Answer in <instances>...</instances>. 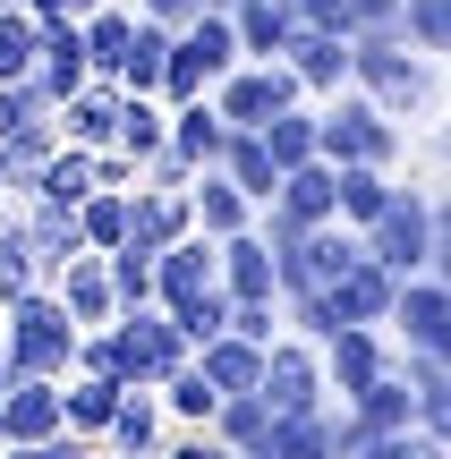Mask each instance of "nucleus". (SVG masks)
I'll list each match as a JSON object with an SVG mask.
<instances>
[{
	"label": "nucleus",
	"mask_w": 451,
	"mask_h": 459,
	"mask_svg": "<svg viewBox=\"0 0 451 459\" xmlns=\"http://www.w3.org/2000/svg\"><path fill=\"white\" fill-rule=\"evenodd\" d=\"M34 43H43V26H34L26 9H0V85L34 77Z\"/></svg>",
	"instance_id": "obj_34"
},
{
	"label": "nucleus",
	"mask_w": 451,
	"mask_h": 459,
	"mask_svg": "<svg viewBox=\"0 0 451 459\" xmlns=\"http://www.w3.org/2000/svg\"><path fill=\"white\" fill-rule=\"evenodd\" d=\"M282 9H299V0H282Z\"/></svg>",
	"instance_id": "obj_49"
},
{
	"label": "nucleus",
	"mask_w": 451,
	"mask_h": 459,
	"mask_svg": "<svg viewBox=\"0 0 451 459\" xmlns=\"http://www.w3.org/2000/svg\"><path fill=\"white\" fill-rule=\"evenodd\" d=\"M162 315L179 324V341H187V349H204V341H221V324H230V298L204 290V298H179V307H162Z\"/></svg>",
	"instance_id": "obj_36"
},
{
	"label": "nucleus",
	"mask_w": 451,
	"mask_h": 459,
	"mask_svg": "<svg viewBox=\"0 0 451 459\" xmlns=\"http://www.w3.org/2000/svg\"><path fill=\"white\" fill-rule=\"evenodd\" d=\"M316 162H333V170H401L409 162V128L341 85V94L316 102Z\"/></svg>",
	"instance_id": "obj_3"
},
{
	"label": "nucleus",
	"mask_w": 451,
	"mask_h": 459,
	"mask_svg": "<svg viewBox=\"0 0 451 459\" xmlns=\"http://www.w3.org/2000/svg\"><path fill=\"white\" fill-rule=\"evenodd\" d=\"M392 290H401V281H392L384 264H367V255H358V264H350V273H341L324 298H333V324H375V332H384V315H392Z\"/></svg>",
	"instance_id": "obj_18"
},
{
	"label": "nucleus",
	"mask_w": 451,
	"mask_h": 459,
	"mask_svg": "<svg viewBox=\"0 0 451 459\" xmlns=\"http://www.w3.org/2000/svg\"><path fill=\"white\" fill-rule=\"evenodd\" d=\"M128 9L145 17V26H162V34H179L187 17H204V9H213V0H128Z\"/></svg>",
	"instance_id": "obj_41"
},
{
	"label": "nucleus",
	"mask_w": 451,
	"mask_h": 459,
	"mask_svg": "<svg viewBox=\"0 0 451 459\" xmlns=\"http://www.w3.org/2000/svg\"><path fill=\"white\" fill-rule=\"evenodd\" d=\"M204 434H213L221 451H256V443L273 434V409H265L256 392H230V400L213 409V426H204Z\"/></svg>",
	"instance_id": "obj_31"
},
{
	"label": "nucleus",
	"mask_w": 451,
	"mask_h": 459,
	"mask_svg": "<svg viewBox=\"0 0 451 459\" xmlns=\"http://www.w3.org/2000/svg\"><path fill=\"white\" fill-rule=\"evenodd\" d=\"M153 459H230V451H221V443H213L204 426H170V434H162V451H153Z\"/></svg>",
	"instance_id": "obj_40"
},
{
	"label": "nucleus",
	"mask_w": 451,
	"mask_h": 459,
	"mask_svg": "<svg viewBox=\"0 0 451 459\" xmlns=\"http://www.w3.org/2000/svg\"><path fill=\"white\" fill-rule=\"evenodd\" d=\"M187 213H196V238H239V230H256V204L239 196L221 170H196V179H187Z\"/></svg>",
	"instance_id": "obj_20"
},
{
	"label": "nucleus",
	"mask_w": 451,
	"mask_h": 459,
	"mask_svg": "<svg viewBox=\"0 0 451 459\" xmlns=\"http://www.w3.org/2000/svg\"><path fill=\"white\" fill-rule=\"evenodd\" d=\"M333 459H443V434H384V443H341Z\"/></svg>",
	"instance_id": "obj_38"
},
{
	"label": "nucleus",
	"mask_w": 451,
	"mask_h": 459,
	"mask_svg": "<svg viewBox=\"0 0 451 459\" xmlns=\"http://www.w3.org/2000/svg\"><path fill=\"white\" fill-rule=\"evenodd\" d=\"M111 341H119V383H162V375L187 366V341H179V324H170L162 307L111 315Z\"/></svg>",
	"instance_id": "obj_6"
},
{
	"label": "nucleus",
	"mask_w": 451,
	"mask_h": 459,
	"mask_svg": "<svg viewBox=\"0 0 451 459\" xmlns=\"http://www.w3.org/2000/svg\"><path fill=\"white\" fill-rule=\"evenodd\" d=\"M162 400H153V383H128L119 392V409H111V426H102V451L111 459H153L162 451Z\"/></svg>",
	"instance_id": "obj_14"
},
{
	"label": "nucleus",
	"mask_w": 451,
	"mask_h": 459,
	"mask_svg": "<svg viewBox=\"0 0 451 459\" xmlns=\"http://www.w3.org/2000/svg\"><path fill=\"white\" fill-rule=\"evenodd\" d=\"M273 68L299 85V102H324V94H341V85H350V43L290 26V43H282V60H273Z\"/></svg>",
	"instance_id": "obj_10"
},
{
	"label": "nucleus",
	"mask_w": 451,
	"mask_h": 459,
	"mask_svg": "<svg viewBox=\"0 0 451 459\" xmlns=\"http://www.w3.org/2000/svg\"><path fill=\"white\" fill-rule=\"evenodd\" d=\"M256 136H265L273 170H299V162H316V102H282V111H273Z\"/></svg>",
	"instance_id": "obj_27"
},
{
	"label": "nucleus",
	"mask_w": 451,
	"mask_h": 459,
	"mask_svg": "<svg viewBox=\"0 0 451 459\" xmlns=\"http://www.w3.org/2000/svg\"><path fill=\"white\" fill-rule=\"evenodd\" d=\"M204 102L221 111V128H265V119L282 111V102H299V85H290L273 60H239L230 77H221L213 94H204Z\"/></svg>",
	"instance_id": "obj_9"
},
{
	"label": "nucleus",
	"mask_w": 451,
	"mask_h": 459,
	"mask_svg": "<svg viewBox=\"0 0 451 459\" xmlns=\"http://www.w3.org/2000/svg\"><path fill=\"white\" fill-rule=\"evenodd\" d=\"M17 9H26L34 26H77V17L94 9V0H17Z\"/></svg>",
	"instance_id": "obj_45"
},
{
	"label": "nucleus",
	"mask_w": 451,
	"mask_h": 459,
	"mask_svg": "<svg viewBox=\"0 0 451 459\" xmlns=\"http://www.w3.org/2000/svg\"><path fill=\"white\" fill-rule=\"evenodd\" d=\"M221 136H230V128H221L213 102H179V111H162V145H170V153H187L196 170H213V162H221Z\"/></svg>",
	"instance_id": "obj_24"
},
{
	"label": "nucleus",
	"mask_w": 451,
	"mask_h": 459,
	"mask_svg": "<svg viewBox=\"0 0 451 459\" xmlns=\"http://www.w3.org/2000/svg\"><path fill=\"white\" fill-rule=\"evenodd\" d=\"M350 94H367L384 119H426L443 102V60H418V51H401V34L392 26H358L350 34Z\"/></svg>",
	"instance_id": "obj_2"
},
{
	"label": "nucleus",
	"mask_w": 451,
	"mask_h": 459,
	"mask_svg": "<svg viewBox=\"0 0 451 459\" xmlns=\"http://www.w3.org/2000/svg\"><path fill=\"white\" fill-rule=\"evenodd\" d=\"M213 247H221V298H273V247L256 230L213 238Z\"/></svg>",
	"instance_id": "obj_25"
},
{
	"label": "nucleus",
	"mask_w": 451,
	"mask_h": 459,
	"mask_svg": "<svg viewBox=\"0 0 451 459\" xmlns=\"http://www.w3.org/2000/svg\"><path fill=\"white\" fill-rule=\"evenodd\" d=\"M17 238H26V255L43 264V281H51V273L85 247V238H77V204H43V196L17 204Z\"/></svg>",
	"instance_id": "obj_16"
},
{
	"label": "nucleus",
	"mask_w": 451,
	"mask_h": 459,
	"mask_svg": "<svg viewBox=\"0 0 451 459\" xmlns=\"http://www.w3.org/2000/svg\"><path fill=\"white\" fill-rule=\"evenodd\" d=\"M111 153H128V162L162 153V102H153V94H119V128H111Z\"/></svg>",
	"instance_id": "obj_32"
},
{
	"label": "nucleus",
	"mask_w": 451,
	"mask_h": 459,
	"mask_svg": "<svg viewBox=\"0 0 451 459\" xmlns=\"http://www.w3.org/2000/svg\"><path fill=\"white\" fill-rule=\"evenodd\" d=\"M51 128H60V145L102 153V145H111V128H119V85H111V77H85L77 94L51 111Z\"/></svg>",
	"instance_id": "obj_13"
},
{
	"label": "nucleus",
	"mask_w": 451,
	"mask_h": 459,
	"mask_svg": "<svg viewBox=\"0 0 451 459\" xmlns=\"http://www.w3.org/2000/svg\"><path fill=\"white\" fill-rule=\"evenodd\" d=\"M9 221H17V204H9V196H0V230H9Z\"/></svg>",
	"instance_id": "obj_47"
},
{
	"label": "nucleus",
	"mask_w": 451,
	"mask_h": 459,
	"mask_svg": "<svg viewBox=\"0 0 451 459\" xmlns=\"http://www.w3.org/2000/svg\"><path fill=\"white\" fill-rule=\"evenodd\" d=\"M392 179H401V170H333V221L341 230H367L392 204Z\"/></svg>",
	"instance_id": "obj_26"
},
{
	"label": "nucleus",
	"mask_w": 451,
	"mask_h": 459,
	"mask_svg": "<svg viewBox=\"0 0 451 459\" xmlns=\"http://www.w3.org/2000/svg\"><path fill=\"white\" fill-rule=\"evenodd\" d=\"M94 187L128 196V187H136V162H128V153H111V145H102V153H94Z\"/></svg>",
	"instance_id": "obj_44"
},
{
	"label": "nucleus",
	"mask_w": 451,
	"mask_h": 459,
	"mask_svg": "<svg viewBox=\"0 0 451 459\" xmlns=\"http://www.w3.org/2000/svg\"><path fill=\"white\" fill-rule=\"evenodd\" d=\"M401 17V0H358V26H392Z\"/></svg>",
	"instance_id": "obj_46"
},
{
	"label": "nucleus",
	"mask_w": 451,
	"mask_h": 459,
	"mask_svg": "<svg viewBox=\"0 0 451 459\" xmlns=\"http://www.w3.org/2000/svg\"><path fill=\"white\" fill-rule=\"evenodd\" d=\"M0 459H94V443H77V434H51V443H0Z\"/></svg>",
	"instance_id": "obj_43"
},
{
	"label": "nucleus",
	"mask_w": 451,
	"mask_h": 459,
	"mask_svg": "<svg viewBox=\"0 0 451 459\" xmlns=\"http://www.w3.org/2000/svg\"><path fill=\"white\" fill-rule=\"evenodd\" d=\"M26 119H51L43 94H34V85H0V136H17Z\"/></svg>",
	"instance_id": "obj_42"
},
{
	"label": "nucleus",
	"mask_w": 451,
	"mask_h": 459,
	"mask_svg": "<svg viewBox=\"0 0 451 459\" xmlns=\"http://www.w3.org/2000/svg\"><path fill=\"white\" fill-rule=\"evenodd\" d=\"M256 400H265L273 417H307V409H333V392H324V358H316V341H299V332L265 341V383H256Z\"/></svg>",
	"instance_id": "obj_5"
},
{
	"label": "nucleus",
	"mask_w": 451,
	"mask_h": 459,
	"mask_svg": "<svg viewBox=\"0 0 451 459\" xmlns=\"http://www.w3.org/2000/svg\"><path fill=\"white\" fill-rule=\"evenodd\" d=\"M68 349H77V324L60 315V298L34 290L0 315V366L9 375H34V383H60L68 375Z\"/></svg>",
	"instance_id": "obj_4"
},
{
	"label": "nucleus",
	"mask_w": 451,
	"mask_h": 459,
	"mask_svg": "<svg viewBox=\"0 0 451 459\" xmlns=\"http://www.w3.org/2000/svg\"><path fill=\"white\" fill-rule=\"evenodd\" d=\"M384 341L392 349H443L451 358V281L418 273L392 290V315H384Z\"/></svg>",
	"instance_id": "obj_7"
},
{
	"label": "nucleus",
	"mask_w": 451,
	"mask_h": 459,
	"mask_svg": "<svg viewBox=\"0 0 451 459\" xmlns=\"http://www.w3.org/2000/svg\"><path fill=\"white\" fill-rule=\"evenodd\" d=\"M119 392H128V383H111V375H60V434L102 443V426H111Z\"/></svg>",
	"instance_id": "obj_19"
},
{
	"label": "nucleus",
	"mask_w": 451,
	"mask_h": 459,
	"mask_svg": "<svg viewBox=\"0 0 451 459\" xmlns=\"http://www.w3.org/2000/svg\"><path fill=\"white\" fill-rule=\"evenodd\" d=\"M290 26H307V34H333V43H350V34H358V0H299V9H290Z\"/></svg>",
	"instance_id": "obj_39"
},
{
	"label": "nucleus",
	"mask_w": 451,
	"mask_h": 459,
	"mask_svg": "<svg viewBox=\"0 0 451 459\" xmlns=\"http://www.w3.org/2000/svg\"><path fill=\"white\" fill-rule=\"evenodd\" d=\"M77 238L94 247V255H111V247H128V196H111V187H94V196L77 204Z\"/></svg>",
	"instance_id": "obj_33"
},
{
	"label": "nucleus",
	"mask_w": 451,
	"mask_h": 459,
	"mask_svg": "<svg viewBox=\"0 0 451 459\" xmlns=\"http://www.w3.org/2000/svg\"><path fill=\"white\" fill-rule=\"evenodd\" d=\"M51 298H60V315L77 332H102L119 315V298H111V273H102V255L94 247H77V255L60 264V273H51Z\"/></svg>",
	"instance_id": "obj_11"
},
{
	"label": "nucleus",
	"mask_w": 451,
	"mask_h": 459,
	"mask_svg": "<svg viewBox=\"0 0 451 459\" xmlns=\"http://www.w3.org/2000/svg\"><path fill=\"white\" fill-rule=\"evenodd\" d=\"M128 34H136V9H128V0H94V9L77 17L85 77H111V68H119V51H128Z\"/></svg>",
	"instance_id": "obj_21"
},
{
	"label": "nucleus",
	"mask_w": 451,
	"mask_h": 459,
	"mask_svg": "<svg viewBox=\"0 0 451 459\" xmlns=\"http://www.w3.org/2000/svg\"><path fill=\"white\" fill-rule=\"evenodd\" d=\"M187 366H196V375L213 383L221 400L265 383V349H256V341H230V332H221V341H204V349H187Z\"/></svg>",
	"instance_id": "obj_22"
},
{
	"label": "nucleus",
	"mask_w": 451,
	"mask_h": 459,
	"mask_svg": "<svg viewBox=\"0 0 451 459\" xmlns=\"http://www.w3.org/2000/svg\"><path fill=\"white\" fill-rule=\"evenodd\" d=\"M196 213H187V196H162V187H128V247H145V255H162V247H179Z\"/></svg>",
	"instance_id": "obj_17"
},
{
	"label": "nucleus",
	"mask_w": 451,
	"mask_h": 459,
	"mask_svg": "<svg viewBox=\"0 0 451 459\" xmlns=\"http://www.w3.org/2000/svg\"><path fill=\"white\" fill-rule=\"evenodd\" d=\"M392 34H401V51H418V60H443L451 51V0H401Z\"/></svg>",
	"instance_id": "obj_29"
},
{
	"label": "nucleus",
	"mask_w": 451,
	"mask_h": 459,
	"mask_svg": "<svg viewBox=\"0 0 451 459\" xmlns=\"http://www.w3.org/2000/svg\"><path fill=\"white\" fill-rule=\"evenodd\" d=\"M213 170H221L247 204H265L273 187H282V170H273V153H265V136H256V128H230V136H221V162H213Z\"/></svg>",
	"instance_id": "obj_23"
},
{
	"label": "nucleus",
	"mask_w": 451,
	"mask_h": 459,
	"mask_svg": "<svg viewBox=\"0 0 451 459\" xmlns=\"http://www.w3.org/2000/svg\"><path fill=\"white\" fill-rule=\"evenodd\" d=\"M102 273H111L119 315H128V307H153V255H145V247H111V255H102Z\"/></svg>",
	"instance_id": "obj_35"
},
{
	"label": "nucleus",
	"mask_w": 451,
	"mask_h": 459,
	"mask_svg": "<svg viewBox=\"0 0 451 459\" xmlns=\"http://www.w3.org/2000/svg\"><path fill=\"white\" fill-rule=\"evenodd\" d=\"M34 196H43V204H85V196H94V153L60 145L43 170H34ZM34 196H26V204H34Z\"/></svg>",
	"instance_id": "obj_30"
},
{
	"label": "nucleus",
	"mask_w": 451,
	"mask_h": 459,
	"mask_svg": "<svg viewBox=\"0 0 451 459\" xmlns=\"http://www.w3.org/2000/svg\"><path fill=\"white\" fill-rule=\"evenodd\" d=\"M204 290H221V247L187 230L179 247L153 255V307H179V298H204Z\"/></svg>",
	"instance_id": "obj_12"
},
{
	"label": "nucleus",
	"mask_w": 451,
	"mask_h": 459,
	"mask_svg": "<svg viewBox=\"0 0 451 459\" xmlns=\"http://www.w3.org/2000/svg\"><path fill=\"white\" fill-rule=\"evenodd\" d=\"M316 358H324V392H333V409H341L350 392H367L375 375H392V341H384L375 324H341V332H324Z\"/></svg>",
	"instance_id": "obj_8"
},
{
	"label": "nucleus",
	"mask_w": 451,
	"mask_h": 459,
	"mask_svg": "<svg viewBox=\"0 0 451 459\" xmlns=\"http://www.w3.org/2000/svg\"><path fill=\"white\" fill-rule=\"evenodd\" d=\"M153 400H162V426H213V409H221V392L196 375V366L162 375V383H153Z\"/></svg>",
	"instance_id": "obj_28"
},
{
	"label": "nucleus",
	"mask_w": 451,
	"mask_h": 459,
	"mask_svg": "<svg viewBox=\"0 0 451 459\" xmlns=\"http://www.w3.org/2000/svg\"><path fill=\"white\" fill-rule=\"evenodd\" d=\"M0 392H9V366H0Z\"/></svg>",
	"instance_id": "obj_48"
},
{
	"label": "nucleus",
	"mask_w": 451,
	"mask_h": 459,
	"mask_svg": "<svg viewBox=\"0 0 451 459\" xmlns=\"http://www.w3.org/2000/svg\"><path fill=\"white\" fill-rule=\"evenodd\" d=\"M221 332H230V341H256V349L282 341V298H230V324Z\"/></svg>",
	"instance_id": "obj_37"
},
{
	"label": "nucleus",
	"mask_w": 451,
	"mask_h": 459,
	"mask_svg": "<svg viewBox=\"0 0 451 459\" xmlns=\"http://www.w3.org/2000/svg\"><path fill=\"white\" fill-rule=\"evenodd\" d=\"M51 434H60V383L9 375V392H0V443H51Z\"/></svg>",
	"instance_id": "obj_15"
},
{
	"label": "nucleus",
	"mask_w": 451,
	"mask_h": 459,
	"mask_svg": "<svg viewBox=\"0 0 451 459\" xmlns=\"http://www.w3.org/2000/svg\"><path fill=\"white\" fill-rule=\"evenodd\" d=\"M358 247H367V264H384L392 281H418V273L451 281V213H443V196L426 179H392V204L358 230Z\"/></svg>",
	"instance_id": "obj_1"
}]
</instances>
